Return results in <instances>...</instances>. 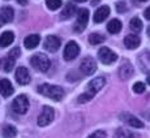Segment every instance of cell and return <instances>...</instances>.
Instances as JSON below:
<instances>
[{"instance_id":"obj_9","label":"cell","mask_w":150,"mask_h":138,"mask_svg":"<svg viewBox=\"0 0 150 138\" xmlns=\"http://www.w3.org/2000/svg\"><path fill=\"white\" fill-rule=\"evenodd\" d=\"M79 54H80L79 44H77L74 41H71V42L67 43V46H65L63 56H64V59L67 60V61H71V60L76 59V57L79 56Z\"/></svg>"},{"instance_id":"obj_21","label":"cell","mask_w":150,"mask_h":138,"mask_svg":"<svg viewBox=\"0 0 150 138\" xmlns=\"http://www.w3.org/2000/svg\"><path fill=\"white\" fill-rule=\"evenodd\" d=\"M74 12H76V7H74L73 4H67L64 7V9L62 11V13H60V18H63V20H68V18H71L72 16L74 14Z\"/></svg>"},{"instance_id":"obj_4","label":"cell","mask_w":150,"mask_h":138,"mask_svg":"<svg viewBox=\"0 0 150 138\" xmlns=\"http://www.w3.org/2000/svg\"><path fill=\"white\" fill-rule=\"evenodd\" d=\"M12 110L18 115H25L29 110V99L26 95H18L12 103Z\"/></svg>"},{"instance_id":"obj_15","label":"cell","mask_w":150,"mask_h":138,"mask_svg":"<svg viewBox=\"0 0 150 138\" xmlns=\"http://www.w3.org/2000/svg\"><path fill=\"white\" fill-rule=\"evenodd\" d=\"M120 119L124 120L128 125L133 126V128H144V123L140 121L137 117H134L133 115H131V113H122L120 115Z\"/></svg>"},{"instance_id":"obj_32","label":"cell","mask_w":150,"mask_h":138,"mask_svg":"<svg viewBox=\"0 0 150 138\" xmlns=\"http://www.w3.org/2000/svg\"><path fill=\"white\" fill-rule=\"evenodd\" d=\"M145 17L150 21V7H148V8L145 9Z\"/></svg>"},{"instance_id":"obj_6","label":"cell","mask_w":150,"mask_h":138,"mask_svg":"<svg viewBox=\"0 0 150 138\" xmlns=\"http://www.w3.org/2000/svg\"><path fill=\"white\" fill-rule=\"evenodd\" d=\"M55 119V112H54V108H51L50 106H45L43 110L41 112L38 117V125L39 126H47L48 124L54 121Z\"/></svg>"},{"instance_id":"obj_34","label":"cell","mask_w":150,"mask_h":138,"mask_svg":"<svg viewBox=\"0 0 150 138\" xmlns=\"http://www.w3.org/2000/svg\"><path fill=\"white\" fill-rule=\"evenodd\" d=\"M146 80H148V83H149V85H150V72H149V73H148V77H146Z\"/></svg>"},{"instance_id":"obj_11","label":"cell","mask_w":150,"mask_h":138,"mask_svg":"<svg viewBox=\"0 0 150 138\" xmlns=\"http://www.w3.org/2000/svg\"><path fill=\"white\" fill-rule=\"evenodd\" d=\"M16 80L20 85H28L30 82V73L25 67H18L16 70Z\"/></svg>"},{"instance_id":"obj_29","label":"cell","mask_w":150,"mask_h":138,"mask_svg":"<svg viewBox=\"0 0 150 138\" xmlns=\"http://www.w3.org/2000/svg\"><path fill=\"white\" fill-rule=\"evenodd\" d=\"M106 137H107L106 132H103V130H97V132H94V133H91L88 138H106Z\"/></svg>"},{"instance_id":"obj_28","label":"cell","mask_w":150,"mask_h":138,"mask_svg":"<svg viewBox=\"0 0 150 138\" xmlns=\"http://www.w3.org/2000/svg\"><path fill=\"white\" fill-rule=\"evenodd\" d=\"M145 83L144 82H136L133 85V91L134 93H137V94H141V93H144L145 91Z\"/></svg>"},{"instance_id":"obj_1","label":"cell","mask_w":150,"mask_h":138,"mask_svg":"<svg viewBox=\"0 0 150 138\" xmlns=\"http://www.w3.org/2000/svg\"><path fill=\"white\" fill-rule=\"evenodd\" d=\"M38 91L42 95L51 98V99L56 100V102L62 100L63 96H64V90H63V87L56 86V85H50V83H42L38 87Z\"/></svg>"},{"instance_id":"obj_25","label":"cell","mask_w":150,"mask_h":138,"mask_svg":"<svg viewBox=\"0 0 150 138\" xmlns=\"http://www.w3.org/2000/svg\"><path fill=\"white\" fill-rule=\"evenodd\" d=\"M114 138H134V134L132 132L127 130V129H117L115 132V137Z\"/></svg>"},{"instance_id":"obj_7","label":"cell","mask_w":150,"mask_h":138,"mask_svg":"<svg viewBox=\"0 0 150 138\" xmlns=\"http://www.w3.org/2000/svg\"><path fill=\"white\" fill-rule=\"evenodd\" d=\"M98 57H99V60L103 63V64L110 65V64L116 61L117 55L112 50H110L108 47H102L99 51H98Z\"/></svg>"},{"instance_id":"obj_18","label":"cell","mask_w":150,"mask_h":138,"mask_svg":"<svg viewBox=\"0 0 150 138\" xmlns=\"http://www.w3.org/2000/svg\"><path fill=\"white\" fill-rule=\"evenodd\" d=\"M41 42V38H39L38 34H31V35H28L24 41V46L28 48V50H33Z\"/></svg>"},{"instance_id":"obj_24","label":"cell","mask_w":150,"mask_h":138,"mask_svg":"<svg viewBox=\"0 0 150 138\" xmlns=\"http://www.w3.org/2000/svg\"><path fill=\"white\" fill-rule=\"evenodd\" d=\"M16 134H17V130L12 125H5L4 128H3V136L5 138H13Z\"/></svg>"},{"instance_id":"obj_13","label":"cell","mask_w":150,"mask_h":138,"mask_svg":"<svg viewBox=\"0 0 150 138\" xmlns=\"http://www.w3.org/2000/svg\"><path fill=\"white\" fill-rule=\"evenodd\" d=\"M13 85L11 83L9 80L7 78H1L0 80V94L4 98H8L9 95L13 94Z\"/></svg>"},{"instance_id":"obj_33","label":"cell","mask_w":150,"mask_h":138,"mask_svg":"<svg viewBox=\"0 0 150 138\" xmlns=\"http://www.w3.org/2000/svg\"><path fill=\"white\" fill-rule=\"evenodd\" d=\"M16 1H17V3H18V4H20V5H26V4H28V1H29V0H16Z\"/></svg>"},{"instance_id":"obj_27","label":"cell","mask_w":150,"mask_h":138,"mask_svg":"<svg viewBox=\"0 0 150 138\" xmlns=\"http://www.w3.org/2000/svg\"><path fill=\"white\" fill-rule=\"evenodd\" d=\"M14 61H16V60L8 56L7 59L4 60V70L5 72H11V70H12V68H13V65H14Z\"/></svg>"},{"instance_id":"obj_2","label":"cell","mask_w":150,"mask_h":138,"mask_svg":"<svg viewBox=\"0 0 150 138\" xmlns=\"http://www.w3.org/2000/svg\"><path fill=\"white\" fill-rule=\"evenodd\" d=\"M30 64L34 69L39 72H47L48 68H50L51 63L50 59L45 55V54H35L30 57Z\"/></svg>"},{"instance_id":"obj_31","label":"cell","mask_w":150,"mask_h":138,"mask_svg":"<svg viewBox=\"0 0 150 138\" xmlns=\"http://www.w3.org/2000/svg\"><path fill=\"white\" fill-rule=\"evenodd\" d=\"M116 11H117V12H119V13H123V12H125V11H127L125 3H123V1L117 3V4H116Z\"/></svg>"},{"instance_id":"obj_12","label":"cell","mask_w":150,"mask_h":138,"mask_svg":"<svg viewBox=\"0 0 150 138\" xmlns=\"http://www.w3.org/2000/svg\"><path fill=\"white\" fill-rule=\"evenodd\" d=\"M14 17V11L11 7H3L0 9V25H5L11 22Z\"/></svg>"},{"instance_id":"obj_36","label":"cell","mask_w":150,"mask_h":138,"mask_svg":"<svg viewBox=\"0 0 150 138\" xmlns=\"http://www.w3.org/2000/svg\"><path fill=\"white\" fill-rule=\"evenodd\" d=\"M148 35H149V38H150V26L148 27Z\"/></svg>"},{"instance_id":"obj_26","label":"cell","mask_w":150,"mask_h":138,"mask_svg":"<svg viewBox=\"0 0 150 138\" xmlns=\"http://www.w3.org/2000/svg\"><path fill=\"white\" fill-rule=\"evenodd\" d=\"M46 5L48 7V9L56 11L62 7V0H46Z\"/></svg>"},{"instance_id":"obj_23","label":"cell","mask_w":150,"mask_h":138,"mask_svg":"<svg viewBox=\"0 0 150 138\" xmlns=\"http://www.w3.org/2000/svg\"><path fill=\"white\" fill-rule=\"evenodd\" d=\"M106 41L105 35H102V34H98V33H93L89 35V42H90V44L96 46V44H100V43H103Z\"/></svg>"},{"instance_id":"obj_14","label":"cell","mask_w":150,"mask_h":138,"mask_svg":"<svg viewBox=\"0 0 150 138\" xmlns=\"http://www.w3.org/2000/svg\"><path fill=\"white\" fill-rule=\"evenodd\" d=\"M133 76V67L129 61H124L119 69V77L122 80H128Z\"/></svg>"},{"instance_id":"obj_8","label":"cell","mask_w":150,"mask_h":138,"mask_svg":"<svg viewBox=\"0 0 150 138\" xmlns=\"http://www.w3.org/2000/svg\"><path fill=\"white\" fill-rule=\"evenodd\" d=\"M80 70L85 76H91L93 73H96V70H97L96 60L91 59V57H85L81 61V64H80Z\"/></svg>"},{"instance_id":"obj_16","label":"cell","mask_w":150,"mask_h":138,"mask_svg":"<svg viewBox=\"0 0 150 138\" xmlns=\"http://www.w3.org/2000/svg\"><path fill=\"white\" fill-rule=\"evenodd\" d=\"M108 14H110V8L107 7V5L99 7L96 11V13H94V17H93L94 22H97V24H99V22H103L108 17Z\"/></svg>"},{"instance_id":"obj_17","label":"cell","mask_w":150,"mask_h":138,"mask_svg":"<svg viewBox=\"0 0 150 138\" xmlns=\"http://www.w3.org/2000/svg\"><path fill=\"white\" fill-rule=\"evenodd\" d=\"M141 43V39L138 38L137 35H134V34H129V35H127L125 38H124V46H125L128 50H134V48H137L138 46H140Z\"/></svg>"},{"instance_id":"obj_3","label":"cell","mask_w":150,"mask_h":138,"mask_svg":"<svg viewBox=\"0 0 150 138\" xmlns=\"http://www.w3.org/2000/svg\"><path fill=\"white\" fill-rule=\"evenodd\" d=\"M88 21H89V11L86 8H82L77 12V20L74 22V26H73V30L76 33H81V31L85 30L86 25H88Z\"/></svg>"},{"instance_id":"obj_5","label":"cell","mask_w":150,"mask_h":138,"mask_svg":"<svg viewBox=\"0 0 150 138\" xmlns=\"http://www.w3.org/2000/svg\"><path fill=\"white\" fill-rule=\"evenodd\" d=\"M105 85H106V78H105V77H97V78L91 80V81L88 83L85 93L94 98V95H96L98 91L102 90Z\"/></svg>"},{"instance_id":"obj_35","label":"cell","mask_w":150,"mask_h":138,"mask_svg":"<svg viewBox=\"0 0 150 138\" xmlns=\"http://www.w3.org/2000/svg\"><path fill=\"white\" fill-rule=\"evenodd\" d=\"M74 1H77V3H83V1H86V0H74Z\"/></svg>"},{"instance_id":"obj_10","label":"cell","mask_w":150,"mask_h":138,"mask_svg":"<svg viewBox=\"0 0 150 138\" xmlns=\"http://www.w3.org/2000/svg\"><path fill=\"white\" fill-rule=\"evenodd\" d=\"M60 44H62V41L55 35H48L47 38H46L45 43H43L46 50L51 51V52H56V51L60 48Z\"/></svg>"},{"instance_id":"obj_20","label":"cell","mask_w":150,"mask_h":138,"mask_svg":"<svg viewBox=\"0 0 150 138\" xmlns=\"http://www.w3.org/2000/svg\"><path fill=\"white\" fill-rule=\"evenodd\" d=\"M122 27H123L122 22H120L119 20H116V18L111 20V21L107 24V31L110 34H117L120 30H122Z\"/></svg>"},{"instance_id":"obj_22","label":"cell","mask_w":150,"mask_h":138,"mask_svg":"<svg viewBox=\"0 0 150 138\" xmlns=\"http://www.w3.org/2000/svg\"><path fill=\"white\" fill-rule=\"evenodd\" d=\"M129 27H131L132 31H134V33H140L141 30H142V21H141L138 17H133V18L129 21Z\"/></svg>"},{"instance_id":"obj_30","label":"cell","mask_w":150,"mask_h":138,"mask_svg":"<svg viewBox=\"0 0 150 138\" xmlns=\"http://www.w3.org/2000/svg\"><path fill=\"white\" fill-rule=\"evenodd\" d=\"M20 55H21V51H20V48H18V47H16V48H13V50L11 51V52H9V55H8V56H9V57H12V59L16 60V59H17V57H18Z\"/></svg>"},{"instance_id":"obj_19","label":"cell","mask_w":150,"mask_h":138,"mask_svg":"<svg viewBox=\"0 0 150 138\" xmlns=\"http://www.w3.org/2000/svg\"><path fill=\"white\" fill-rule=\"evenodd\" d=\"M14 41V34L12 31H4L0 35V47H8Z\"/></svg>"},{"instance_id":"obj_37","label":"cell","mask_w":150,"mask_h":138,"mask_svg":"<svg viewBox=\"0 0 150 138\" xmlns=\"http://www.w3.org/2000/svg\"><path fill=\"white\" fill-rule=\"evenodd\" d=\"M138 1H146V0H138Z\"/></svg>"}]
</instances>
